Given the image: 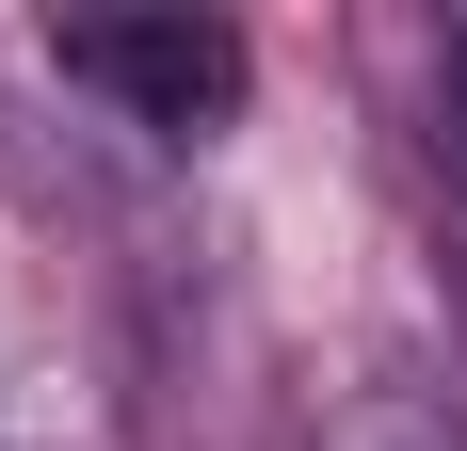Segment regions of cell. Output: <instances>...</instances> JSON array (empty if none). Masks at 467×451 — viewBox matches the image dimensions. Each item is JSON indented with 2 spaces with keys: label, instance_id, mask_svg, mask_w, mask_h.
Listing matches in <instances>:
<instances>
[{
  "label": "cell",
  "instance_id": "1",
  "mask_svg": "<svg viewBox=\"0 0 467 451\" xmlns=\"http://www.w3.org/2000/svg\"><path fill=\"white\" fill-rule=\"evenodd\" d=\"M48 65H65L81 97H113L130 130H161V145L226 130L242 81H258V48H242L226 16H65V33H48Z\"/></svg>",
  "mask_w": 467,
  "mask_h": 451
},
{
  "label": "cell",
  "instance_id": "2",
  "mask_svg": "<svg viewBox=\"0 0 467 451\" xmlns=\"http://www.w3.org/2000/svg\"><path fill=\"white\" fill-rule=\"evenodd\" d=\"M435 178L467 194V16L435 33Z\"/></svg>",
  "mask_w": 467,
  "mask_h": 451
}]
</instances>
